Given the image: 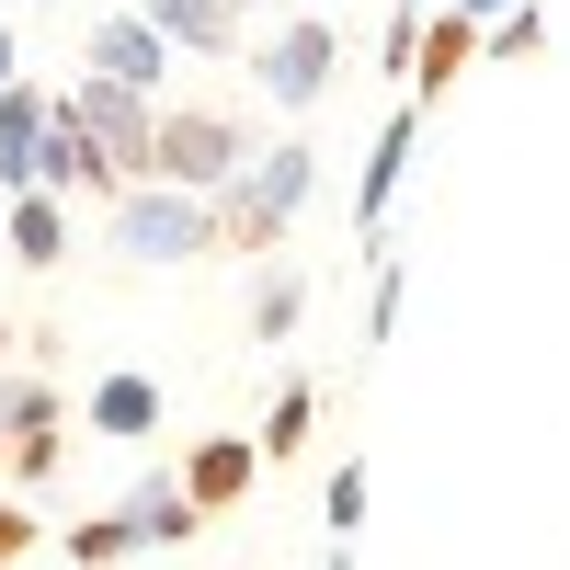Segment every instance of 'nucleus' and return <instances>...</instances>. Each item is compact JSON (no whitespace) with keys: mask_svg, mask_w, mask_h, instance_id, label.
Wrapping results in <instances>:
<instances>
[{"mask_svg":"<svg viewBox=\"0 0 570 570\" xmlns=\"http://www.w3.org/2000/svg\"><path fill=\"white\" fill-rule=\"evenodd\" d=\"M308 195H320V149L308 137H274V149H252L240 160V183H217V252H285V228L308 217Z\"/></svg>","mask_w":570,"mask_h":570,"instance_id":"1","label":"nucleus"},{"mask_svg":"<svg viewBox=\"0 0 570 570\" xmlns=\"http://www.w3.org/2000/svg\"><path fill=\"white\" fill-rule=\"evenodd\" d=\"M104 240L137 274H171V263H206L217 252V206L183 195V183H126V195H104Z\"/></svg>","mask_w":570,"mask_h":570,"instance_id":"2","label":"nucleus"},{"mask_svg":"<svg viewBox=\"0 0 570 570\" xmlns=\"http://www.w3.org/2000/svg\"><path fill=\"white\" fill-rule=\"evenodd\" d=\"M240 69L263 80L274 115H320V91L343 80V12H274V23L240 46Z\"/></svg>","mask_w":570,"mask_h":570,"instance_id":"3","label":"nucleus"},{"mask_svg":"<svg viewBox=\"0 0 570 570\" xmlns=\"http://www.w3.org/2000/svg\"><path fill=\"white\" fill-rule=\"evenodd\" d=\"M263 149L252 115L228 104H160V137H149V183H183V195H217V183H240V160Z\"/></svg>","mask_w":570,"mask_h":570,"instance_id":"4","label":"nucleus"},{"mask_svg":"<svg viewBox=\"0 0 570 570\" xmlns=\"http://www.w3.org/2000/svg\"><path fill=\"white\" fill-rule=\"evenodd\" d=\"M69 115H80L91 149H104V183H115V195H126V183H149V137H160V104H149V91H126V80H91V69H80Z\"/></svg>","mask_w":570,"mask_h":570,"instance_id":"5","label":"nucleus"},{"mask_svg":"<svg viewBox=\"0 0 570 570\" xmlns=\"http://www.w3.org/2000/svg\"><path fill=\"white\" fill-rule=\"evenodd\" d=\"M80 69L91 80H126V91H149V104H171V69H183V46L149 23V12H104L80 35Z\"/></svg>","mask_w":570,"mask_h":570,"instance_id":"6","label":"nucleus"},{"mask_svg":"<svg viewBox=\"0 0 570 570\" xmlns=\"http://www.w3.org/2000/svg\"><path fill=\"white\" fill-rule=\"evenodd\" d=\"M115 513H126L137 559H171V548H195V537H206V513H195V491H183V468H149V480H137Z\"/></svg>","mask_w":570,"mask_h":570,"instance_id":"7","label":"nucleus"},{"mask_svg":"<svg viewBox=\"0 0 570 570\" xmlns=\"http://www.w3.org/2000/svg\"><path fill=\"white\" fill-rule=\"evenodd\" d=\"M23 195H115V183H104V149H91V137H80V115H69V91H58V115H46V137H35V183H23Z\"/></svg>","mask_w":570,"mask_h":570,"instance_id":"8","label":"nucleus"},{"mask_svg":"<svg viewBox=\"0 0 570 570\" xmlns=\"http://www.w3.org/2000/svg\"><path fill=\"white\" fill-rule=\"evenodd\" d=\"M411 149H422V104H400L389 126H376V149H365V171H354V240H376V228H389V195H400Z\"/></svg>","mask_w":570,"mask_h":570,"instance_id":"9","label":"nucleus"},{"mask_svg":"<svg viewBox=\"0 0 570 570\" xmlns=\"http://www.w3.org/2000/svg\"><path fill=\"white\" fill-rule=\"evenodd\" d=\"M0 240H12L23 274H58L69 240H80V206L69 195H0Z\"/></svg>","mask_w":570,"mask_h":570,"instance_id":"10","label":"nucleus"},{"mask_svg":"<svg viewBox=\"0 0 570 570\" xmlns=\"http://www.w3.org/2000/svg\"><path fill=\"white\" fill-rule=\"evenodd\" d=\"M252 480H263V445H252V434H206L195 456H183V491H195L206 525H217V513H240V502H252Z\"/></svg>","mask_w":570,"mask_h":570,"instance_id":"11","label":"nucleus"},{"mask_svg":"<svg viewBox=\"0 0 570 570\" xmlns=\"http://www.w3.org/2000/svg\"><path fill=\"white\" fill-rule=\"evenodd\" d=\"M137 12H149L183 58H240V46H252V12H240V0H137Z\"/></svg>","mask_w":570,"mask_h":570,"instance_id":"12","label":"nucleus"},{"mask_svg":"<svg viewBox=\"0 0 570 570\" xmlns=\"http://www.w3.org/2000/svg\"><path fill=\"white\" fill-rule=\"evenodd\" d=\"M160 376H137V365H115V376H91V434L104 445H149L160 434Z\"/></svg>","mask_w":570,"mask_h":570,"instance_id":"13","label":"nucleus"},{"mask_svg":"<svg viewBox=\"0 0 570 570\" xmlns=\"http://www.w3.org/2000/svg\"><path fill=\"white\" fill-rule=\"evenodd\" d=\"M46 115H58V91H46V80H0V195H23V183H35Z\"/></svg>","mask_w":570,"mask_h":570,"instance_id":"14","label":"nucleus"},{"mask_svg":"<svg viewBox=\"0 0 570 570\" xmlns=\"http://www.w3.org/2000/svg\"><path fill=\"white\" fill-rule=\"evenodd\" d=\"M456 69H480V23H468L456 0H434V12H422V69H411V104H434Z\"/></svg>","mask_w":570,"mask_h":570,"instance_id":"15","label":"nucleus"},{"mask_svg":"<svg viewBox=\"0 0 570 570\" xmlns=\"http://www.w3.org/2000/svg\"><path fill=\"white\" fill-rule=\"evenodd\" d=\"M46 422H69V400L46 389L35 365H0V445H23V434H46Z\"/></svg>","mask_w":570,"mask_h":570,"instance_id":"16","label":"nucleus"},{"mask_svg":"<svg viewBox=\"0 0 570 570\" xmlns=\"http://www.w3.org/2000/svg\"><path fill=\"white\" fill-rule=\"evenodd\" d=\"M308 422H320V389H308V376H285V389H274V411H263V434H252V445H263V456L285 468V456L308 445Z\"/></svg>","mask_w":570,"mask_h":570,"instance_id":"17","label":"nucleus"},{"mask_svg":"<svg viewBox=\"0 0 570 570\" xmlns=\"http://www.w3.org/2000/svg\"><path fill=\"white\" fill-rule=\"evenodd\" d=\"M58 548H69V570H115V559H137V537H126V513L104 502V513H80V525H58Z\"/></svg>","mask_w":570,"mask_h":570,"instance_id":"18","label":"nucleus"},{"mask_svg":"<svg viewBox=\"0 0 570 570\" xmlns=\"http://www.w3.org/2000/svg\"><path fill=\"white\" fill-rule=\"evenodd\" d=\"M537 46H548V0H513L480 23V58H537Z\"/></svg>","mask_w":570,"mask_h":570,"instance_id":"19","label":"nucleus"},{"mask_svg":"<svg viewBox=\"0 0 570 570\" xmlns=\"http://www.w3.org/2000/svg\"><path fill=\"white\" fill-rule=\"evenodd\" d=\"M400 297H411V263H400L389 240H376V297H365V354H376V343H389V331H400Z\"/></svg>","mask_w":570,"mask_h":570,"instance_id":"20","label":"nucleus"},{"mask_svg":"<svg viewBox=\"0 0 570 570\" xmlns=\"http://www.w3.org/2000/svg\"><path fill=\"white\" fill-rule=\"evenodd\" d=\"M297 320H308V285H297V274H263V285H252V331H263V343H285Z\"/></svg>","mask_w":570,"mask_h":570,"instance_id":"21","label":"nucleus"},{"mask_svg":"<svg viewBox=\"0 0 570 570\" xmlns=\"http://www.w3.org/2000/svg\"><path fill=\"white\" fill-rule=\"evenodd\" d=\"M422 12H434V0H400V12H389V35H376V69H389L400 91H411V69H422Z\"/></svg>","mask_w":570,"mask_h":570,"instance_id":"22","label":"nucleus"},{"mask_svg":"<svg viewBox=\"0 0 570 570\" xmlns=\"http://www.w3.org/2000/svg\"><path fill=\"white\" fill-rule=\"evenodd\" d=\"M58 468H69V422H46V434H23V445H12V491H46Z\"/></svg>","mask_w":570,"mask_h":570,"instance_id":"23","label":"nucleus"},{"mask_svg":"<svg viewBox=\"0 0 570 570\" xmlns=\"http://www.w3.org/2000/svg\"><path fill=\"white\" fill-rule=\"evenodd\" d=\"M320 525H331V537H354V525H365V468H331V491H320Z\"/></svg>","mask_w":570,"mask_h":570,"instance_id":"24","label":"nucleus"},{"mask_svg":"<svg viewBox=\"0 0 570 570\" xmlns=\"http://www.w3.org/2000/svg\"><path fill=\"white\" fill-rule=\"evenodd\" d=\"M35 537H46V525H35V502H23V491H0V570L35 559Z\"/></svg>","mask_w":570,"mask_h":570,"instance_id":"25","label":"nucleus"},{"mask_svg":"<svg viewBox=\"0 0 570 570\" xmlns=\"http://www.w3.org/2000/svg\"><path fill=\"white\" fill-rule=\"evenodd\" d=\"M0 80H23V46H12V12H0Z\"/></svg>","mask_w":570,"mask_h":570,"instance_id":"26","label":"nucleus"},{"mask_svg":"<svg viewBox=\"0 0 570 570\" xmlns=\"http://www.w3.org/2000/svg\"><path fill=\"white\" fill-rule=\"evenodd\" d=\"M456 12H468V23H491V12H513V0H456Z\"/></svg>","mask_w":570,"mask_h":570,"instance_id":"27","label":"nucleus"},{"mask_svg":"<svg viewBox=\"0 0 570 570\" xmlns=\"http://www.w3.org/2000/svg\"><path fill=\"white\" fill-rule=\"evenodd\" d=\"M320 570H354V537H331V559H320Z\"/></svg>","mask_w":570,"mask_h":570,"instance_id":"28","label":"nucleus"},{"mask_svg":"<svg viewBox=\"0 0 570 570\" xmlns=\"http://www.w3.org/2000/svg\"><path fill=\"white\" fill-rule=\"evenodd\" d=\"M0 12H58V0H0Z\"/></svg>","mask_w":570,"mask_h":570,"instance_id":"29","label":"nucleus"},{"mask_svg":"<svg viewBox=\"0 0 570 570\" xmlns=\"http://www.w3.org/2000/svg\"><path fill=\"white\" fill-rule=\"evenodd\" d=\"M285 12H343V0H285Z\"/></svg>","mask_w":570,"mask_h":570,"instance_id":"30","label":"nucleus"},{"mask_svg":"<svg viewBox=\"0 0 570 570\" xmlns=\"http://www.w3.org/2000/svg\"><path fill=\"white\" fill-rule=\"evenodd\" d=\"M12 343H23V331H12V320H0V365H12Z\"/></svg>","mask_w":570,"mask_h":570,"instance_id":"31","label":"nucleus"},{"mask_svg":"<svg viewBox=\"0 0 570 570\" xmlns=\"http://www.w3.org/2000/svg\"><path fill=\"white\" fill-rule=\"evenodd\" d=\"M240 12H263V0H240Z\"/></svg>","mask_w":570,"mask_h":570,"instance_id":"32","label":"nucleus"}]
</instances>
